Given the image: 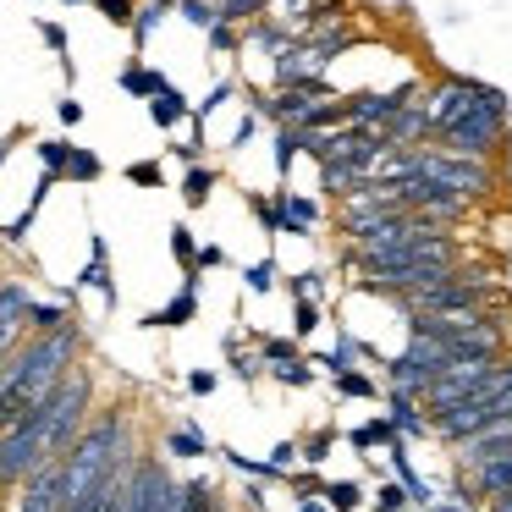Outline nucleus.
Listing matches in <instances>:
<instances>
[{"label":"nucleus","instance_id":"5","mask_svg":"<svg viewBox=\"0 0 512 512\" xmlns=\"http://www.w3.org/2000/svg\"><path fill=\"white\" fill-rule=\"evenodd\" d=\"M6 512H61L67 507V485H61V457L56 463H39L34 474L23 479V485L12 490V496L0 501Z\"/></svg>","mask_w":512,"mask_h":512},{"label":"nucleus","instance_id":"17","mask_svg":"<svg viewBox=\"0 0 512 512\" xmlns=\"http://www.w3.org/2000/svg\"><path fill=\"white\" fill-rule=\"evenodd\" d=\"M34 34H39V45H45L50 56L61 61V78L78 83V61H72V34H67V23H61V17H34Z\"/></svg>","mask_w":512,"mask_h":512},{"label":"nucleus","instance_id":"21","mask_svg":"<svg viewBox=\"0 0 512 512\" xmlns=\"http://www.w3.org/2000/svg\"><path fill=\"white\" fill-rule=\"evenodd\" d=\"M221 353H226V369H232V380H243V386H259V380H265V369H259V353H243V336H237V331L221 336Z\"/></svg>","mask_w":512,"mask_h":512},{"label":"nucleus","instance_id":"49","mask_svg":"<svg viewBox=\"0 0 512 512\" xmlns=\"http://www.w3.org/2000/svg\"><path fill=\"white\" fill-rule=\"evenodd\" d=\"M270 160H276V177L287 182V171H292V160H298V155H292V144H287V133H281V127H276V138H270Z\"/></svg>","mask_w":512,"mask_h":512},{"label":"nucleus","instance_id":"9","mask_svg":"<svg viewBox=\"0 0 512 512\" xmlns=\"http://www.w3.org/2000/svg\"><path fill=\"white\" fill-rule=\"evenodd\" d=\"M199 287H204V276L199 281H182L160 309L138 314V325H144V331H188V325L199 320Z\"/></svg>","mask_w":512,"mask_h":512},{"label":"nucleus","instance_id":"28","mask_svg":"<svg viewBox=\"0 0 512 512\" xmlns=\"http://www.w3.org/2000/svg\"><path fill=\"white\" fill-rule=\"evenodd\" d=\"M105 177V160L94 155V149H72V160H67V171H61V182H72V188H94V182Z\"/></svg>","mask_w":512,"mask_h":512},{"label":"nucleus","instance_id":"12","mask_svg":"<svg viewBox=\"0 0 512 512\" xmlns=\"http://www.w3.org/2000/svg\"><path fill=\"white\" fill-rule=\"evenodd\" d=\"M160 457H177V463H199V457H215V441L199 430L193 419L171 424L166 441H160Z\"/></svg>","mask_w":512,"mask_h":512},{"label":"nucleus","instance_id":"11","mask_svg":"<svg viewBox=\"0 0 512 512\" xmlns=\"http://www.w3.org/2000/svg\"><path fill=\"white\" fill-rule=\"evenodd\" d=\"M133 463H138V457H133ZM133 463H116L111 474H100L78 501H67V512H116V496H122L127 474H133Z\"/></svg>","mask_w":512,"mask_h":512},{"label":"nucleus","instance_id":"4","mask_svg":"<svg viewBox=\"0 0 512 512\" xmlns=\"http://www.w3.org/2000/svg\"><path fill=\"white\" fill-rule=\"evenodd\" d=\"M419 89H424L419 78H402L397 89H358V94H342V116H347V127H380L386 116H397L402 105L419 100Z\"/></svg>","mask_w":512,"mask_h":512},{"label":"nucleus","instance_id":"38","mask_svg":"<svg viewBox=\"0 0 512 512\" xmlns=\"http://www.w3.org/2000/svg\"><path fill=\"white\" fill-rule=\"evenodd\" d=\"M276 386H287V391H309L314 386V364L309 358H292V364H276V369H265Z\"/></svg>","mask_w":512,"mask_h":512},{"label":"nucleus","instance_id":"2","mask_svg":"<svg viewBox=\"0 0 512 512\" xmlns=\"http://www.w3.org/2000/svg\"><path fill=\"white\" fill-rule=\"evenodd\" d=\"M501 144H507V111H490V105H468L463 116H452L430 133V149L479 160V166H496Z\"/></svg>","mask_w":512,"mask_h":512},{"label":"nucleus","instance_id":"50","mask_svg":"<svg viewBox=\"0 0 512 512\" xmlns=\"http://www.w3.org/2000/svg\"><path fill=\"white\" fill-rule=\"evenodd\" d=\"M254 133H259V116H254V111H243V122H237V133H232V144H226V155L248 149V144H254Z\"/></svg>","mask_w":512,"mask_h":512},{"label":"nucleus","instance_id":"14","mask_svg":"<svg viewBox=\"0 0 512 512\" xmlns=\"http://www.w3.org/2000/svg\"><path fill=\"white\" fill-rule=\"evenodd\" d=\"M144 116L160 127V133H177V127H188V116H193V100L177 89V83H166V89H160L155 100H144Z\"/></svg>","mask_w":512,"mask_h":512},{"label":"nucleus","instance_id":"52","mask_svg":"<svg viewBox=\"0 0 512 512\" xmlns=\"http://www.w3.org/2000/svg\"><path fill=\"white\" fill-rule=\"evenodd\" d=\"M23 138H34V127H12V133L0 138V171H6V160L17 155V144H23Z\"/></svg>","mask_w":512,"mask_h":512},{"label":"nucleus","instance_id":"25","mask_svg":"<svg viewBox=\"0 0 512 512\" xmlns=\"http://www.w3.org/2000/svg\"><path fill=\"white\" fill-rule=\"evenodd\" d=\"M331 391L347 402H380V380L369 375V369H342V375H331Z\"/></svg>","mask_w":512,"mask_h":512},{"label":"nucleus","instance_id":"34","mask_svg":"<svg viewBox=\"0 0 512 512\" xmlns=\"http://www.w3.org/2000/svg\"><path fill=\"white\" fill-rule=\"evenodd\" d=\"M122 177L133 182V188H144V193H160L166 188V160H127Z\"/></svg>","mask_w":512,"mask_h":512},{"label":"nucleus","instance_id":"37","mask_svg":"<svg viewBox=\"0 0 512 512\" xmlns=\"http://www.w3.org/2000/svg\"><path fill=\"white\" fill-rule=\"evenodd\" d=\"M303 358V347L292 336H259V369H276V364H292Z\"/></svg>","mask_w":512,"mask_h":512},{"label":"nucleus","instance_id":"35","mask_svg":"<svg viewBox=\"0 0 512 512\" xmlns=\"http://www.w3.org/2000/svg\"><path fill=\"white\" fill-rule=\"evenodd\" d=\"M243 204H248V215L259 221V232L276 243V237H281V210H276V199H270V193H243Z\"/></svg>","mask_w":512,"mask_h":512},{"label":"nucleus","instance_id":"1","mask_svg":"<svg viewBox=\"0 0 512 512\" xmlns=\"http://www.w3.org/2000/svg\"><path fill=\"white\" fill-rule=\"evenodd\" d=\"M89 358V325L72 314L61 331H45V336H23L17 353L0 364V435L12 430L39 397H45L56 380H67L72 369Z\"/></svg>","mask_w":512,"mask_h":512},{"label":"nucleus","instance_id":"23","mask_svg":"<svg viewBox=\"0 0 512 512\" xmlns=\"http://www.w3.org/2000/svg\"><path fill=\"white\" fill-rule=\"evenodd\" d=\"M320 501H325L331 512H364V501H369V485H364V479H325Z\"/></svg>","mask_w":512,"mask_h":512},{"label":"nucleus","instance_id":"13","mask_svg":"<svg viewBox=\"0 0 512 512\" xmlns=\"http://www.w3.org/2000/svg\"><path fill=\"white\" fill-rule=\"evenodd\" d=\"M166 83H171V78H166L160 67H149L144 56L122 61V72H116V89H122L127 100H138V105H144V100H155V94L166 89Z\"/></svg>","mask_w":512,"mask_h":512},{"label":"nucleus","instance_id":"22","mask_svg":"<svg viewBox=\"0 0 512 512\" xmlns=\"http://www.w3.org/2000/svg\"><path fill=\"white\" fill-rule=\"evenodd\" d=\"M298 39V28H287V23H276V17H259V23H248L243 28V45H259V50H270V56H281V50Z\"/></svg>","mask_w":512,"mask_h":512},{"label":"nucleus","instance_id":"32","mask_svg":"<svg viewBox=\"0 0 512 512\" xmlns=\"http://www.w3.org/2000/svg\"><path fill=\"white\" fill-rule=\"evenodd\" d=\"M314 369H325V375H342V369H358V336H336V347L331 353H320V358H309Z\"/></svg>","mask_w":512,"mask_h":512},{"label":"nucleus","instance_id":"31","mask_svg":"<svg viewBox=\"0 0 512 512\" xmlns=\"http://www.w3.org/2000/svg\"><path fill=\"white\" fill-rule=\"evenodd\" d=\"M325 325V309H320V298H292V342H309L314 331Z\"/></svg>","mask_w":512,"mask_h":512},{"label":"nucleus","instance_id":"29","mask_svg":"<svg viewBox=\"0 0 512 512\" xmlns=\"http://www.w3.org/2000/svg\"><path fill=\"white\" fill-rule=\"evenodd\" d=\"M72 149H78V144H72V138H34V160H39V171L61 182V171H67Z\"/></svg>","mask_w":512,"mask_h":512},{"label":"nucleus","instance_id":"16","mask_svg":"<svg viewBox=\"0 0 512 512\" xmlns=\"http://www.w3.org/2000/svg\"><path fill=\"white\" fill-rule=\"evenodd\" d=\"M171 17H177V0H138L133 28H127V34H133V50H138V56H144V50H149V39H155L160 28L171 23Z\"/></svg>","mask_w":512,"mask_h":512},{"label":"nucleus","instance_id":"47","mask_svg":"<svg viewBox=\"0 0 512 512\" xmlns=\"http://www.w3.org/2000/svg\"><path fill=\"white\" fill-rule=\"evenodd\" d=\"M83 116H89V105H83L78 94L67 89V94L56 100V122H61V127H83Z\"/></svg>","mask_w":512,"mask_h":512},{"label":"nucleus","instance_id":"6","mask_svg":"<svg viewBox=\"0 0 512 512\" xmlns=\"http://www.w3.org/2000/svg\"><path fill=\"white\" fill-rule=\"evenodd\" d=\"M28 309H34V287L23 276H0V364L28 336Z\"/></svg>","mask_w":512,"mask_h":512},{"label":"nucleus","instance_id":"41","mask_svg":"<svg viewBox=\"0 0 512 512\" xmlns=\"http://www.w3.org/2000/svg\"><path fill=\"white\" fill-rule=\"evenodd\" d=\"M94 6V17H100V23H111V28H133V12H138V0H89Z\"/></svg>","mask_w":512,"mask_h":512},{"label":"nucleus","instance_id":"33","mask_svg":"<svg viewBox=\"0 0 512 512\" xmlns=\"http://www.w3.org/2000/svg\"><path fill=\"white\" fill-rule=\"evenodd\" d=\"M358 182H364V177H358V171H347V166H336V160H320V193H331V199H336V204H342V199H347V193H353V188H358Z\"/></svg>","mask_w":512,"mask_h":512},{"label":"nucleus","instance_id":"10","mask_svg":"<svg viewBox=\"0 0 512 512\" xmlns=\"http://www.w3.org/2000/svg\"><path fill=\"white\" fill-rule=\"evenodd\" d=\"M270 199H276V210H281V237H309L314 226H320V199H309V193H292L287 182H281Z\"/></svg>","mask_w":512,"mask_h":512},{"label":"nucleus","instance_id":"55","mask_svg":"<svg viewBox=\"0 0 512 512\" xmlns=\"http://www.w3.org/2000/svg\"><path fill=\"white\" fill-rule=\"evenodd\" d=\"M61 6H67V12H78V6H89V0H61Z\"/></svg>","mask_w":512,"mask_h":512},{"label":"nucleus","instance_id":"20","mask_svg":"<svg viewBox=\"0 0 512 512\" xmlns=\"http://www.w3.org/2000/svg\"><path fill=\"white\" fill-rule=\"evenodd\" d=\"M166 248H171V259H177L182 281H199V237H193V226H188V221H171Z\"/></svg>","mask_w":512,"mask_h":512},{"label":"nucleus","instance_id":"44","mask_svg":"<svg viewBox=\"0 0 512 512\" xmlns=\"http://www.w3.org/2000/svg\"><path fill=\"white\" fill-rule=\"evenodd\" d=\"M34 221H39V210H28V204H23V215H17V221L0 226V248H23L28 232H34Z\"/></svg>","mask_w":512,"mask_h":512},{"label":"nucleus","instance_id":"19","mask_svg":"<svg viewBox=\"0 0 512 512\" xmlns=\"http://www.w3.org/2000/svg\"><path fill=\"white\" fill-rule=\"evenodd\" d=\"M391 441H397V430H391V419H386V413H375V419H364V424H353V430H347V446H353L358 457L386 452Z\"/></svg>","mask_w":512,"mask_h":512},{"label":"nucleus","instance_id":"48","mask_svg":"<svg viewBox=\"0 0 512 512\" xmlns=\"http://www.w3.org/2000/svg\"><path fill=\"white\" fill-rule=\"evenodd\" d=\"M182 386H188V397H215V391H221V375H215V369H188Z\"/></svg>","mask_w":512,"mask_h":512},{"label":"nucleus","instance_id":"26","mask_svg":"<svg viewBox=\"0 0 512 512\" xmlns=\"http://www.w3.org/2000/svg\"><path fill=\"white\" fill-rule=\"evenodd\" d=\"M331 452H336V424H320V430L298 435V463L303 468H325Z\"/></svg>","mask_w":512,"mask_h":512},{"label":"nucleus","instance_id":"43","mask_svg":"<svg viewBox=\"0 0 512 512\" xmlns=\"http://www.w3.org/2000/svg\"><path fill=\"white\" fill-rule=\"evenodd\" d=\"M265 463H270V479H276V485L292 474V468H303V463H298V435H292V441H276V446H270Z\"/></svg>","mask_w":512,"mask_h":512},{"label":"nucleus","instance_id":"30","mask_svg":"<svg viewBox=\"0 0 512 512\" xmlns=\"http://www.w3.org/2000/svg\"><path fill=\"white\" fill-rule=\"evenodd\" d=\"M215 457H221L232 474L259 479V485H276V479H270V463H265V457H248V452H237V446H215Z\"/></svg>","mask_w":512,"mask_h":512},{"label":"nucleus","instance_id":"18","mask_svg":"<svg viewBox=\"0 0 512 512\" xmlns=\"http://www.w3.org/2000/svg\"><path fill=\"white\" fill-rule=\"evenodd\" d=\"M215 188H221V166H188L182 171V182H177V193H182V210H204V204L215 199Z\"/></svg>","mask_w":512,"mask_h":512},{"label":"nucleus","instance_id":"36","mask_svg":"<svg viewBox=\"0 0 512 512\" xmlns=\"http://www.w3.org/2000/svg\"><path fill=\"white\" fill-rule=\"evenodd\" d=\"M364 507H369V512H413V501H408V490H402L397 479H380V485L369 490Z\"/></svg>","mask_w":512,"mask_h":512},{"label":"nucleus","instance_id":"27","mask_svg":"<svg viewBox=\"0 0 512 512\" xmlns=\"http://www.w3.org/2000/svg\"><path fill=\"white\" fill-rule=\"evenodd\" d=\"M281 287V259L265 254L254 259V265H243V292H254V298H270V292Z\"/></svg>","mask_w":512,"mask_h":512},{"label":"nucleus","instance_id":"24","mask_svg":"<svg viewBox=\"0 0 512 512\" xmlns=\"http://www.w3.org/2000/svg\"><path fill=\"white\" fill-rule=\"evenodd\" d=\"M72 303H61V298H34V309H28V336H45V331H61V325L72 320Z\"/></svg>","mask_w":512,"mask_h":512},{"label":"nucleus","instance_id":"46","mask_svg":"<svg viewBox=\"0 0 512 512\" xmlns=\"http://www.w3.org/2000/svg\"><path fill=\"white\" fill-rule=\"evenodd\" d=\"M281 287H287V298H314V292L325 287V270H298V276H281Z\"/></svg>","mask_w":512,"mask_h":512},{"label":"nucleus","instance_id":"40","mask_svg":"<svg viewBox=\"0 0 512 512\" xmlns=\"http://www.w3.org/2000/svg\"><path fill=\"white\" fill-rule=\"evenodd\" d=\"M177 17L193 28V34H210L221 17H215V0H177Z\"/></svg>","mask_w":512,"mask_h":512},{"label":"nucleus","instance_id":"39","mask_svg":"<svg viewBox=\"0 0 512 512\" xmlns=\"http://www.w3.org/2000/svg\"><path fill=\"white\" fill-rule=\"evenodd\" d=\"M281 485L292 490V501H320V490H325V474H320V468H292V474L281 479Z\"/></svg>","mask_w":512,"mask_h":512},{"label":"nucleus","instance_id":"42","mask_svg":"<svg viewBox=\"0 0 512 512\" xmlns=\"http://www.w3.org/2000/svg\"><path fill=\"white\" fill-rule=\"evenodd\" d=\"M204 50H210V56H237V50H243V28L215 23L210 34H204Z\"/></svg>","mask_w":512,"mask_h":512},{"label":"nucleus","instance_id":"53","mask_svg":"<svg viewBox=\"0 0 512 512\" xmlns=\"http://www.w3.org/2000/svg\"><path fill=\"white\" fill-rule=\"evenodd\" d=\"M292 512H331L325 501H292Z\"/></svg>","mask_w":512,"mask_h":512},{"label":"nucleus","instance_id":"15","mask_svg":"<svg viewBox=\"0 0 512 512\" xmlns=\"http://www.w3.org/2000/svg\"><path fill=\"white\" fill-rule=\"evenodd\" d=\"M386 419H391V430L402 435V441H424L430 435V419H424V408H419V397H408V391H391L386 386Z\"/></svg>","mask_w":512,"mask_h":512},{"label":"nucleus","instance_id":"7","mask_svg":"<svg viewBox=\"0 0 512 512\" xmlns=\"http://www.w3.org/2000/svg\"><path fill=\"white\" fill-rule=\"evenodd\" d=\"M72 292H100L105 309L122 303V292H116V265H111V237L105 232H89V265L72 276Z\"/></svg>","mask_w":512,"mask_h":512},{"label":"nucleus","instance_id":"8","mask_svg":"<svg viewBox=\"0 0 512 512\" xmlns=\"http://www.w3.org/2000/svg\"><path fill=\"white\" fill-rule=\"evenodd\" d=\"M270 61H276V67H270V89H298V83H309V78H325V67H331V56H320L303 34Z\"/></svg>","mask_w":512,"mask_h":512},{"label":"nucleus","instance_id":"45","mask_svg":"<svg viewBox=\"0 0 512 512\" xmlns=\"http://www.w3.org/2000/svg\"><path fill=\"white\" fill-rule=\"evenodd\" d=\"M166 155L188 171V166H204V160H210V144H204V138H182V144H171Z\"/></svg>","mask_w":512,"mask_h":512},{"label":"nucleus","instance_id":"54","mask_svg":"<svg viewBox=\"0 0 512 512\" xmlns=\"http://www.w3.org/2000/svg\"><path fill=\"white\" fill-rule=\"evenodd\" d=\"M430 512H463V507H457V501H435Z\"/></svg>","mask_w":512,"mask_h":512},{"label":"nucleus","instance_id":"51","mask_svg":"<svg viewBox=\"0 0 512 512\" xmlns=\"http://www.w3.org/2000/svg\"><path fill=\"white\" fill-rule=\"evenodd\" d=\"M204 270H226V248L221 243H199V276Z\"/></svg>","mask_w":512,"mask_h":512},{"label":"nucleus","instance_id":"3","mask_svg":"<svg viewBox=\"0 0 512 512\" xmlns=\"http://www.w3.org/2000/svg\"><path fill=\"white\" fill-rule=\"evenodd\" d=\"M507 419H512V369H507L501 386H490V391H479V397H468V402H452V408L430 413V435L446 441V446H463V441H474L479 430L507 424Z\"/></svg>","mask_w":512,"mask_h":512}]
</instances>
